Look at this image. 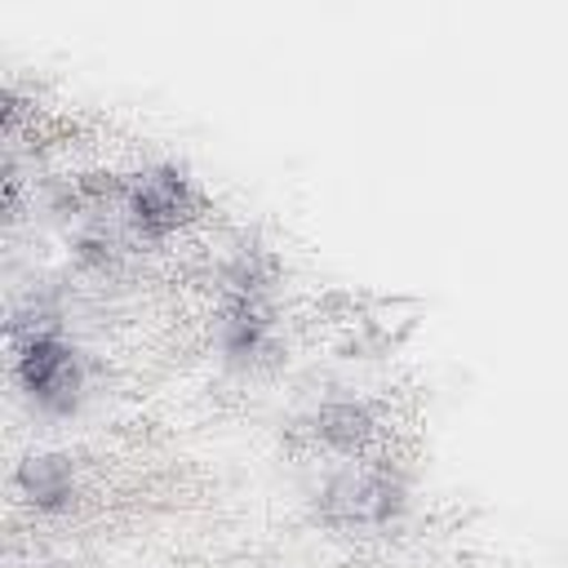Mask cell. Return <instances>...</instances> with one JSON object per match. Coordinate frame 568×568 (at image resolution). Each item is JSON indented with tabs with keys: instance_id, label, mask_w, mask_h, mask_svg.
<instances>
[{
	"instance_id": "1",
	"label": "cell",
	"mask_w": 568,
	"mask_h": 568,
	"mask_svg": "<svg viewBox=\"0 0 568 568\" xmlns=\"http://www.w3.org/2000/svg\"><path fill=\"white\" fill-rule=\"evenodd\" d=\"M133 213L146 226H169L182 217V182L178 178H142L133 191Z\"/></svg>"
}]
</instances>
